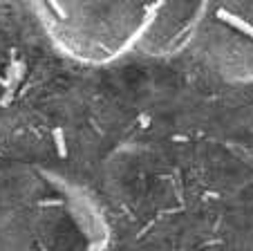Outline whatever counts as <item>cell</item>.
I'll use <instances>...</instances> for the list:
<instances>
[{
  "label": "cell",
  "mask_w": 253,
  "mask_h": 251,
  "mask_svg": "<svg viewBox=\"0 0 253 251\" xmlns=\"http://www.w3.org/2000/svg\"><path fill=\"white\" fill-rule=\"evenodd\" d=\"M56 144H58V152H61V155H65V148H63V135L58 133V130H56Z\"/></svg>",
  "instance_id": "cell-2"
},
{
  "label": "cell",
  "mask_w": 253,
  "mask_h": 251,
  "mask_svg": "<svg viewBox=\"0 0 253 251\" xmlns=\"http://www.w3.org/2000/svg\"><path fill=\"white\" fill-rule=\"evenodd\" d=\"M217 18L224 20V23H229L231 27L240 29L242 34H247V36H251V38H253V25H251V23H247L244 18H240V16L231 14V11H226V9H220V11H217Z\"/></svg>",
  "instance_id": "cell-1"
}]
</instances>
